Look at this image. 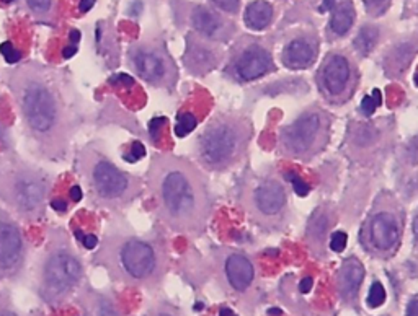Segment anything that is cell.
I'll return each mask as SVG.
<instances>
[{
  "mask_svg": "<svg viewBox=\"0 0 418 316\" xmlns=\"http://www.w3.org/2000/svg\"><path fill=\"white\" fill-rule=\"evenodd\" d=\"M27 139L41 160L62 161L82 124L71 80L38 62L5 71Z\"/></svg>",
  "mask_w": 418,
  "mask_h": 316,
  "instance_id": "obj_1",
  "label": "cell"
},
{
  "mask_svg": "<svg viewBox=\"0 0 418 316\" xmlns=\"http://www.w3.org/2000/svg\"><path fill=\"white\" fill-rule=\"evenodd\" d=\"M93 264L105 269L111 280L132 287H152L164 271V259L155 241L134 234L120 217L108 220L103 229Z\"/></svg>",
  "mask_w": 418,
  "mask_h": 316,
  "instance_id": "obj_2",
  "label": "cell"
},
{
  "mask_svg": "<svg viewBox=\"0 0 418 316\" xmlns=\"http://www.w3.org/2000/svg\"><path fill=\"white\" fill-rule=\"evenodd\" d=\"M149 186L160 219L172 229H193L203 219V189L186 163L170 157H155L149 170Z\"/></svg>",
  "mask_w": 418,
  "mask_h": 316,
  "instance_id": "obj_3",
  "label": "cell"
},
{
  "mask_svg": "<svg viewBox=\"0 0 418 316\" xmlns=\"http://www.w3.org/2000/svg\"><path fill=\"white\" fill-rule=\"evenodd\" d=\"M54 175L18 155L0 157V202L20 222L36 224L46 215Z\"/></svg>",
  "mask_w": 418,
  "mask_h": 316,
  "instance_id": "obj_4",
  "label": "cell"
},
{
  "mask_svg": "<svg viewBox=\"0 0 418 316\" xmlns=\"http://www.w3.org/2000/svg\"><path fill=\"white\" fill-rule=\"evenodd\" d=\"M85 266L62 227L49 231L48 241L34 266V290L49 307H61L81 289Z\"/></svg>",
  "mask_w": 418,
  "mask_h": 316,
  "instance_id": "obj_5",
  "label": "cell"
},
{
  "mask_svg": "<svg viewBox=\"0 0 418 316\" xmlns=\"http://www.w3.org/2000/svg\"><path fill=\"white\" fill-rule=\"evenodd\" d=\"M76 168L85 182L90 204L103 210H123L141 194L139 178L130 175L111 161L95 142L77 152Z\"/></svg>",
  "mask_w": 418,
  "mask_h": 316,
  "instance_id": "obj_6",
  "label": "cell"
},
{
  "mask_svg": "<svg viewBox=\"0 0 418 316\" xmlns=\"http://www.w3.org/2000/svg\"><path fill=\"white\" fill-rule=\"evenodd\" d=\"M28 258L29 243L20 220L0 206V282L22 278Z\"/></svg>",
  "mask_w": 418,
  "mask_h": 316,
  "instance_id": "obj_7",
  "label": "cell"
},
{
  "mask_svg": "<svg viewBox=\"0 0 418 316\" xmlns=\"http://www.w3.org/2000/svg\"><path fill=\"white\" fill-rule=\"evenodd\" d=\"M242 147V129L232 121H219L200 141V155L206 165L223 168L234 160Z\"/></svg>",
  "mask_w": 418,
  "mask_h": 316,
  "instance_id": "obj_8",
  "label": "cell"
},
{
  "mask_svg": "<svg viewBox=\"0 0 418 316\" xmlns=\"http://www.w3.org/2000/svg\"><path fill=\"white\" fill-rule=\"evenodd\" d=\"M130 62L137 77L151 83V85L162 87L170 82L169 64H167L164 56L154 49L146 46L134 48L130 52Z\"/></svg>",
  "mask_w": 418,
  "mask_h": 316,
  "instance_id": "obj_9",
  "label": "cell"
},
{
  "mask_svg": "<svg viewBox=\"0 0 418 316\" xmlns=\"http://www.w3.org/2000/svg\"><path fill=\"white\" fill-rule=\"evenodd\" d=\"M321 131L322 116L319 113H307L284 131L283 144L291 154H306L317 142Z\"/></svg>",
  "mask_w": 418,
  "mask_h": 316,
  "instance_id": "obj_10",
  "label": "cell"
},
{
  "mask_svg": "<svg viewBox=\"0 0 418 316\" xmlns=\"http://www.w3.org/2000/svg\"><path fill=\"white\" fill-rule=\"evenodd\" d=\"M399 222L394 215L389 212H379L372 217L370 225V240L377 251H381V253L391 251L399 241Z\"/></svg>",
  "mask_w": 418,
  "mask_h": 316,
  "instance_id": "obj_11",
  "label": "cell"
},
{
  "mask_svg": "<svg viewBox=\"0 0 418 316\" xmlns=\"http://www.w3.org/2000/svg\"><path fill=\"white\" fill-rule=\"evenodd\" d=\"M272 67V57H270V54L263 48L250 46L239 57L237 64H235V72H237L239 78L250 82L263 77Z\"/></svg>",
  "mask_w": 418,
  "mask_h": 316,
  "instance_id": "obj_12",
  "label": "cell"
},
{
  "mask_svg": "<svg viewBox=\"0 0 418 316\" xmlns=\"http://www.w3.org/2000/svg\"><path fill=\"white\" fill-rule=\"evenodd\" d=\"M255 204L263 215H277L286 206V192L277 181H265L255 191Z\"/></svg>",
  "mask_w": 418,
  "mask_h": 316,
  "instance_id": "obj_13",
  "label": "cell"
},
{
  "mask_svg": "<svg viewBox=\"0 0 418 316\" xmlns=\"http://www.w3.org/2000/svg\"><path fill=\"white\" fill-rule=\"evenodd\" d=\"M225 278L237 292H244L253 282L255 269L247 256L234 253L225 259Z\"/></svg>",
  "mask_w": 418,
  "mask_h": 316,
  "instance_id": "obj_14",
  "label": "cell"
},
{
  "mask_svg": "<svg viewBox=\"0 0 418 316\" xmlns=\"http://www.w3.org/2000/svg\"><path fill=\"white\" fill-rule=\"evenodd\" d=\"M351 69L350 62L343 56H332L328 59L326 69H323V83L328 93L332 95H340L345 92V88L350 82Z\"/></svg>",
  "mask_w": 418,
  "mask_h": 316,
  "instance_id": "obj_15",
  "label": "cell"
},
{
  "mask_svg": "<svg viewBox=\"0 0 418 316\" xmlns=\"http://www.w3.org/2000/svg\"><path fill=\"white\" fill-rule=\"evenodd\" d=\"M78 303L85 316H121L113 300L93 287H85L82 290Z\"/></svg>",
  "mask_w": 418,
  "mask_h": 316,
  "instance_id": "obj_16",
  "label": "cell"
},
{
  "mask_svg": "<svg viewBox=\"0 0 418 316\" xmlns=\"http://www.w3.org/2000/svg\"><path fill=\"white\" fill-rule=\"evenodd\" d=\"M363 280H365V268L360 261L355 258L345 261L338 273V289H340L342 297L345 300L355 297Z\"/></svg>",
  "mask_w": 418,
  "mask_h": 316,
  "instance_id": "obj_17",
  "label": "cell"
},
{
  "mask_svg": "<svg viewBox=\"0 0 418 316\" xmlns=\"http://www.w3.org/2000/svg\"><path fill=\"white\" fill-rule=\"evenodd\" d=\"M316 59L312 44L306 39H294L284 49L283 61L289 69H306Z\"/></svg>",
  "mask_w": 418,
  "mask_h": 316,
  "instance_id": "obj_18",
  "label": "cell"
},
{
  "mask_svg": "<svg viewBox=\"0 0 418 316\" xmlns=\"http://www.w3.org/2000/svg\"><path fill=\"white\" fill-rule=\"evenodd\" d=\"M273 18V7L265 0H255L245 10V23L252 29H265Z\"/></svg>",
  "mask_w": 418,
  "mask_h": 316,
  "instance_id": "obj_19",
  "label": "cell"
},
{
  "mask_svg": "<svg viewBox=\"0 0 418 316\" xmlns=\"http://www.w3.org/2000/svg\"><path fill=\"white\" fill-rule=\"evenodd\" d=\"M353 22H355V8H353L350 0H343V2L333 10L330 20L332 31L338 34V36H343V34H347L348 29L351 28Z\"/></svg>",
  "mask_w": 418,
  "mask_h": 316,
  "instance_id": "obj_20",
  "label": "cell"
},
{
  "mask_svg": "<svg viewBox=\"0 0 418 316\" xmlns=\"http://www.w3.org/2000/svg\"><path fill=\"white\" fill-rule=\"evenodd\" d=\"M193 27L203 34H214L221 27V20L208 8H196L193 12Z\"/></svg>",
  "mask_w": 418,
  "mask_h": 316,
  "instance_id": "obj_21",
  "label": "cell"
},
{
  "mask_svg": "<svg viewBox=\"0 0 418 316\" xmlns=\"http://www.w3.org/2000/svg\"><path fill=\"white\" fill-rule=\"evenodd\" d=\"M377 39V29L375 27H363L360 29V33L356 34L355 39V46L360 52L368 54L375 48Z\"/></svg>",
  "mask_w": 418,
  "mask_h": 316,
  "instance_id": "obj_22",
  "label": "cell"
},
{
  "mask_svg": "<svg viewBox=\"0 0 418 316\" xmlns=\"http://www.w3.org/2000/svg\"><path fill=\"white\" fill-rule=\"evenodd\" d=\"M196 124H198V121H196V117L191 113H183V115L179 116V121H176L175 134L179 137L188 136L191 131H195Z\"/></svg>",
  "mask_w": 418,
  "mask_h": 316,
  "instance_id": "obj_23",
  "label": "cell"
},
{
  "mask_svg": "<svg viewBox=\"0 0 418 316\" xmlns=\"http://www.w3.org/2000/svg\"><path fill=\"white\" fill-rule=\"evenodd\" d=\"M386 302V289L381 282H375L371 285L370 294H368V305L371 308H377L381 307L382 303Z\"/></svg>",
  "mask_w": 418,
  "mask_h": 316,
  "instance_id": "obj_24",
  "label": "cell"
},
{
  "mask_svg": "<svg viewBox=\"0 0 418 316\" xmlns=\"http://www.w3.org/2000/svg\"><path fill=\"white\" fill-rule=\"evenodd\" d=\"M382 98H381V92L375 90L372 95H368L363 98L361 101V111L365 116H372V113L377 110V106H381Z\"/></svg>",
  "mask_w": 418,
  "mask_h": 316,
  "instance_id": "obj_25",
  "label": "cell"
},
{
  "mask_svg": "<svg viewBox=\"0 0 418 316\" xmlns=\"http://www.w3.org/2000/svg\"><path fill=\"white\" fill-rule=\"evenodd\" d=\"M27 3L38 18L49 17L53 10V0H27Z\"/></svg>",
  "mask_w": 418,
  "mask_h": 316,
  "instance_id": "obj_26",
  "label": "cell"
},
{
  "mask_svg": "<svg viewBox=\"0 0 418 316\" xmlns=\"http://www.w3.org/2000/svg\"><path fill=\"white\" fill-rule=\"evenodd\" d=\"M286 180H288L289 182H291V185H293V189H294V192H296L298 196L304 197V196H307V194H309V191H311V187H309L307 182L304 181L302 178L298 175V173H294V171L288 173V175H286Z\"/></svg>",
  "mask_w": 418,
  "mask_h": 316,
  "instance_id": "obj_27",
  "label": "cell"
},
{
  "mask_svg": "<svg viewBox=\"0 0 418 316\" xmlns=\"http://www.w3.org/2000/svg\"><path fill=\"white\" fill-rule=\"evenodd\" d=\"M347 243H348V236L345 231H335V234L332 235L330 248L333 251H337V253H342V251L347 248Z\"/></svg>",
  "mask_w": 418,
  "mask_h": 316,
  "instance_id": "obj_28",
  "label": "cell"
},
{
  "mask_svg": "<svg viewBox=\"0 0 418 316\" xmlns=\"http://www.w3.org/2000/svg\"><path fill=\"white\" fill-rule=\"evenodd\" d=\"M0 316H23V315L12 307V303H10L8 299H5L4 295H0Z\"/></svg>",
  "mask_w": 418,
  "mask_h": 316,
  "instance_id": "obj_29",
  "label": "cell"
},
{
  "mask_svg": "<svg viewBox=\"0 0 418 316\" xmlns=\"http://www.w3.org/2000/svg\"><path fill=\"white\" fill-rule=\"evenodd\" d=\"M239 2L240 0H214V3L218 5L219 8H223L224 12L234 13L235 10L239 8Z\"/></svg>",
  "mask_w": 418,
  "mask_h": 316,
  "instance_id": "obj_30",
  "label": "cell"
},
{
  "mask_svg": "<svg viewBox=\"0 0 418 316\" xmlns=\"http://www.w3.org/2000/svg\"><path fill=\"white\" fill-rule=\"evenodd\" d=\"M146 155V149H144V145L142 144H139V142H136L134 145H132V152L130 155H127V158L126 160H130V161H136V160H139V158H142Z\"/></svg>",
  "mask_w": 418,
  "mask_h": 316,
  "instance_id": "obj_31",
  "label": "cell"
},
{
  "mask_svg": "<svg viewBox=\"0 0 418 316\" xmlns=\"http://www.w3.org/2000/svg\"><path fill=\"white\" fill-rule=\"evenodd\" d=\"M407 316H418V297L412 299L407 305Z\"/></svg>",
  "mask_w": 418,
  "mask_h": 316,
  "instance_id": "obj_32",
  "label": "cell"
},
{
  "mask_svg": "<svg viewBox=\"0 0 418 316\" xmlns=\"http://www.w3.org/2000/svg\"><path fill=\"white\" fill-rule=\"evenodd\" d=\"M312 284H314L312 278H304V279L301 280V284H299V289H301V292H302V294H307V292H311Z\"/></svg>",
  "mask_w": 418,
  "mask_h": 316,
  "instance_id": "obj_33",
  "label": "cell"
},
{
  "mask_svg": "<svg viewBox=\"0 0 418 316\" xmlns=\"http://www.w3.org/2000/svg\"><path fill=\"white\" fill-rule=\"evenodd\" d=\"M98 245V240L97 236L93 235H87L85 238H83V246H85L87 250H95V246Z\"/></svg>",
  "mask_w": 418,
  "mask_h": 316,
  "instance_id": "obj_34",
  "label": "cell"
},
{
  "mask_svg": "<svg viewBox=\"0 0 418 316\" xmlns=\"http://www.w3.org/2000/svg\"><path fill=\"white\" fill-rule=\"evenodd\" d=\"M93 5H95V0H82L81 3H78V8H81V12H88V10H90Z\"/></svg>",
  "mask_w": 418,
  "mask_h": 316,
  "instance_id": "obj_35",
  "label": "cell"
},
{
  "mask_svg": "<svg viewBox=\"0 0 418 316\" xmlns=\"http://www.w3.org/2000/svg\"><path fill=\"white\" fill-rule=\"evenodd\" d=\"M71 197L74 201H81L82 199V189L78 186H74L71 189Z\"/></svg>",
  "mask_w": 418,
  "mask_h": 316,
  "instance_id": "obj_36",
  "label": "cell"
},
{
  "mask_svg": "<svg viewBox=\"0 0 418 316\" xmlns=\"http://www.w3.org/2000/svg\"><path fill=\"white\" fill-rule=\"evenodd\" d=\"M77 52V48L76 46H72V48H66L64 49V57H71V56H74V54Z\"/></svg>",
  "mask_w": 418,
  "mask_h": 316,
  "instance_id": "obj_37",
  "label": "cell"
},
{
  "mask_svg": "<svg viewBox=\"0 0 418 316\" xmlns=\"http://www.w3.org/2000/svg\"><path fill=\"white\" fill-rule=\"evenodd\" d=\"M152 316H175V315L169 312V310H157L155 313H152Z\"/></svg>",
  "mask_w": 418,
  "mask_h": 316,
  "instance_id": "obj_38",
  "label": "cell"
},
{
  "mask_svg": "<svg viewBox=\"0 0 418 316\" xmlns=\"http://www.w3.org/2000/svg\"><path fill=\"white\" fill-rule=\"evenodd\" d=\"M78 39H81V31H77V29H72V31H71V41L77 43Z\"/></svg>",
  "mask_w": 418,
  "mask_h": 316,
  "instance_id": "obj_39",
  "label": "cell"
},
{
  "mask_svg": "<svg viewBox=\"0 0 418 316\" xmlns=\"http://www.w3.org/2000/svg\"><path fill=\"white\" fill-rule=\"evenodd\" d=\"M323 7L321 10H333V0H323Z\"/></svg>",
  "mask_w": 418,
  "mask_h": 316,
  "instance_id": "obj_40",
  "label": "cell"
},
{
  "mask_svg": "<svg viewBox=\"0 0 418 316\" xmlns=\"http://www.w3.org/2000/svg\"><path fill=\"white\" fill-rule=\"evenodd\" d=\"M414 235H415V240L418 243V215L415 217V220H414Z\"/></svg>",
  "mask_w": 418,
  "mask_h": 316,
  "instance_id": "obj_41",
  "label": "cell"
},
{
  "mask_svg": "<svg viewBox=\"0 0 418 316\" xmlns=\"http://www.w3.org/2000/svg\"><path fill=\"white\" fill-rule=\"evenodd\" d=\"M371 2H375V3H381V2H384V0H371Z\"/></svg>",
  "mask_w": 418,
  "mask_h": 316,
  "instance_id": "obj_42",
  "label": "cell"
},
{
  "mask_svg": "<svg viewBox=\"0 0 418 316\" xmlns=\"http://www.w3.org/2000/svg\"><path fill=\"white\" fill-rule=\"evenodd\" d=\"M2 2H5V3H10V2H13V0H2Z\"/></svg>",
  "mask_w": 418,
  "mask_h": 316,
  "instance_id": "obj_43",
  "label": "cell"
},
{
  "mask_svg": "<svg viewBox=\"0 0 418 316\" xmlns=\"http://www.w3.org/2000/svg\"><path fill=\"white\" fill-rule=\"evenodd\" d=\"M415 83H417V85H418V73H417V76H415Z\"/></svg>",
  "mask_w": 418,
  "mask_h": 316,
  "instance_id": "obj_44",
  "label": "cell"
}]
</instances>
